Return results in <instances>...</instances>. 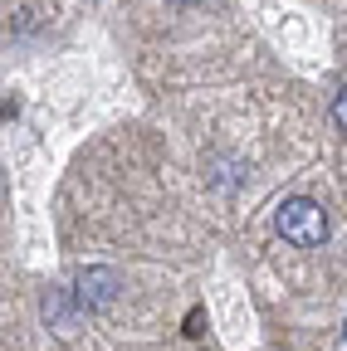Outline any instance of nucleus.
<instances>
[{
	"label": "nucleus",
	"instance_id": "obj_1",
	"mask_svg": "<svg viewBox=\"0 0 347 351\" xmlns=\"http://www.w3.org/2000/svg\"><path fill=\"white\" fill-rule=\"evenodd\" d=\"M274 230H279L293 249H318V244L328 239V215H323V205L309 200V195H289V200H279V210H274Z\"/></svg>",
	"mask_w": 347,
	"mask_h": 351
},
{
	"label": "nucleus",
	"instance_id": "obj_2",
	"mask_svg": "<svg viewBox=\"0 0 347 351\" xmlns=\"http://www.w3.org/2000/svg\"><path fill=\"white\" fill-rule=\"evenodd\" d=\"M117 293H122V283H117V274L113 269H83L78 274V302L83 307H113L117 302Z\"/></svg>",
	"mask_w": 347,
	"mask_h": 351
},
{
	"label": "nucleus",
	"instance_id": "obj_3",
	"mask_svg": "<svg viewBox=\"0 0 347 351\" xmlns=\"http://www.w3.org/2000/svg\"><path fill=\"white\" fill-rule=\"evenodd\" d=\"M78 298H69L64 288H54V293H45V322H49V332H59V337H74L78 332V322H83V313H78Z\"/></svg>",
	"mask_w": 347,
	"mask_h": 351
},
{
	"label": "nucleus",
	"instance_id": "obj_4",
	"mask_svg": "<svg viewBox=\"0 0 347 351\" xmlns=\"http://www.w3.org/2000/svg\"><path fill=\"white\" fill-rule=\"evenodd\" d=\"M333 122H337V127L347 132V88H342V93L333 98Z\"/></svg>",
	"mask_w": 347,
	"mask_h": 351
},
{
	"label": "nucleus",
	"instance_id": "obj_5",
	"mask_svg": "<svg viewBox=\"0 0 347 351\" xmlns=\"http://www.w3.org/2000/svg\"><path fill=\"white\" fill-rule=\"evenodd\" d=\"M342 341H347V322H342Z\"/></svg>",
	"mask_w": 347,
	"mask_h": 351
},
{
	"label": "nucleus",
	"instance_id": "obj_6",
	"mask_svg": "<svg viewBox=\"0 0 347 351\" xmlns=\"http://www.w3.org/2000/svg\"><path fill=\"white\" fill-rule=\"evenodd\" d=\"M181 5H191V0H181Z\"/></svg>",
	"mask_w": 347,
	"mask_h": 351
}]
</instances>
